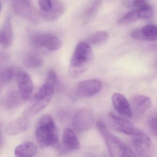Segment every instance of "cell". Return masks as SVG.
I'll use <instances>...</instances> for the list:
<instances>
[{"mask_svg":"<svg viewBox=\"0 0 157 157\" xmlns=\"http://www.w3.org/2000/svg\"><path fill=\"white\" fill-rule=\"evenodd\" d=\"M96 127L106 144L109 154L112 157H136L137 155L124 141L114 135L102 120L96 122Z\"/></svg>","mask_w":157,"mask_h":157,"instance_id":"1","label":"cell"},{"mask_svg":"<svg viewBox=\"0 0 157 157\" xmlns=\"http://www.w3.org/2000/svg\"><path fill=\"white\" fill-rule=\"evenodd\" d=\"M92 59L90 46L85 42L78 44L71 59L69 67L71 75L77 78L84 73L90 67Z\"/></svg>","mask_w":157,"mask_h":157,"instance_id":"2","label":"cell"},{"mask_svg":"<svg viewBox=\"0 0 157 157\" xmlns=\"http://www.w3.org/2000/svg\"><path fill=\"white\" fill-rule=\"evenodd\" d=\"M36 140L43 147L56 146L58 143L57 130L53 118L49 115L43 116L36 130Z\"/></svg>","mask_w":157,"mask_h":157,"instance_id":"3","label":"cell"},{"mask_svg":"<svg viewBox=\"0 0 157 157\" xmlns=\"http://www.w3.org/2000/svg\"><path fill=\"white\" fill-rule=\"evenodd\" d=\"M132 136V144L136 153L142 157L151 156L153 147L150 138L145 132L138 129Z\"/></svg>","mask_w":157,"mask_h":157,"instance_id":"4","label":"cell"},{"mask_svg":"<svg viewBox=\"0 0 157 157\" xmlns=\"http://www.w3.org/2000/svg\"><path fill=\"white\" fill-rule=\"evenodd\" d=\"M32 44L35 47L43 48L50 51H56L61 48L62 41L54 35L40 33L34 35L31 38Z\"/></svg>","mask_w":157,"mask_h":157,"instance_id":"5","label":"cell"},{"mask_svg":"<svg viewBox=\"0 0 157 157\" xmlns=\"http://www.w3.org/2000/svg\"><path fill=\"white\" fill-rule=\"evenodd\" d=\"M94 117L93 113L88 109H81L77 112L72 120V126L79 133L85 132L94 124Z\"/></svg>","mask_w":157,"mask_h":157,"instance_id":"6","label":"cell"},{"mask_svg":"<svg viewBox=\"0 0 157 157\" xmlns=\"http://www.w3.org/2000/svg\"><path fill=\"white\" fill-rule=\"evenodd\" d=\"M108 120L112 129L126 135L133 136L138 129L129 121L119 117L113 113H109Z\"/></svg>","mask_w":157,"mask_h":157,"instance_id":"7","label":"cell"},{"mask_svg":"<svg viewBox=\"0 0 157 157\" xmlns=\"http://www.w3.org/2000/svg\"><path fill=\"white\" fill-rule=\"evenodd\" d=\"M17 82L22 99L29 101L33 90V83L31 76L25 71H19L17 74Z\"/></svg>","mask_w":157,"mask_h":157,"instance_id":"8","label":"cell"},{"mask_svg":"<svg viewBox=\"0 0 157 157\" xmlns=\"http://www.w3.org/2000/svg\"><path fill=\"white\" fill-rule=\"evenodd\" d=\"M101 83L97 79H89L80 82L77 86V92L81 96L91 97L101 89Z\"/></svg>","mask_w":157,"mask_h":157,"instance_id":"9","label":"cell"},{"mask_svg":"<svg viewBox=\"0 0 157 157\" xmlns=\"http://www.w3.org/2000/svg\"><path fill=\"white\" fill-rule=\"evenodd\" d=\"M112 101L114 108L118 113L128 118L133 117L130 103L123 94L119 93L113 94Z\"/></svg>","mask_w":157,"mask_h":157,"instance_id":"10","label":"cell"},{"mask_svg":"<svg viewBox=\"0 0 157 157\" xmlns=\"http://www.w3.org/2000/svg\"><path fill=\"white\" fill-rule=\"evenodd\" d=\"M56 75L53 70L48 72L44 83L41 87L34 98L44 99L48 97H53L56 82Z\"/></svg>","mask_w":157,"mask_h":157,"instance_id":"11","label":"cell"},{"mask_svg":"<svg viewBox=\"0 0 157 157\" xmlns=\"http://www.w3.org/2000/svg\"><path fill=\"white\" fill-rule=\"evenodd\" d=\"M130 104L133 114L139 117L143 116L150 108L151 101L147 96L137 95L132 98Z\"/></svg>","mask_w":157,"mask_h":157,"instance_id":"12","label":"cell"},{"mask_svg":"<svg viewBox=\"0 0 157 157\" xmlns=\"http://www.w3.org/2000/svg\"><path fill=\"white\" fill-rule=\"evenodd\" d=\"M131 36L136 40L155 41L157 39V29L154 25H148L141 29H136L131 33Z\"/></svg>","mask_w":157,"mask_h":157,"instance_id":"13","label":"cell"},{"mask_svg":"<svg viewBox=\"0 0 157 157\" xmlns=\"http://www.w3.org/2000/svg\"><path fill=\"white\" fill-rule=\"evenodd\" d=\"M30 124L29 118L23 116L12 120L7 124L6 128V133L10 136L19 135L27 130Z\"/></svg>","mask_w":157,"mask_h":157,"instance_id":"14","label":"cell"},{"mask_svg":"<svg viewBox=\"0 0 157 157\" xmlns=\"http://www.w3.org/2000/svg\"><path fill=\"white\" fill-rule=\"evenodd\" d=\"M12 6L14 12L19 16L33 19L35 13L32 0H12Z\"/></svg>","mask_w":157,"mask_h":157,"instance_id":"15","label":"cell"},{"mask_svg":"<svg viewBox=\"0 0 157 157\" xmlns=\"http://www.w3.org/2000/svg\"><path fill=\"white\" fill-rule=\"evenodd\" d=\"M14 40L11 20L8 17L0 28V45L5 48L10 46Z\"/></svg>","mask_w":157,"mask_h":157,"instance_id":"16","label":"cell"},{"mask_svg":"<svg viewBox=\"0 0 157 157\" xmlns=\"http://www.w3.org/2000/svg\"><path fill=\"white\" fill-rule=\"evenodd\" d=\"M52 98L53 97H48L44 99L34 98V101H32L24 111V116L29 118L39 113L49 104Z\"/></svg>","mask_w":157,"mask_h":157,"instance_id":"17","label":"cell"},{"mask_svg":"<svg viewBox=\"0 0 157 157\" xmlns=\"http://www.w3.org/2000/svg\"><path fill=\"white\" fill-rule=\"evenodd\" d=\"M62 142L66 148L70 150H78L80 147V144L73 129L66 128L64 130L62 137Z\"/></svg>","mask_w":157,"mask_h":157,"instance_id":"18","label":"cell"},{"mask_svg":"<svg viewBox=\"0 0 157 157\" xmlns=\"http://www.w3.org/2000/svg\"><path fill=\"white\" fill-rule=\"evenodd\" d=\"M53 6L49 11L40 13L43 18L48 21H54L60 17L65 11L64 4L59 0H52Z\"/></svg>","mask_w":157,"mask_h":157,"instance_id":"19","label":"cell"},{"mask_svg":"<svg viewBox=\"0 0 157 157\" xmlns=\"http://www.w3.org/2000/svg\"><path fill=\"white\" fill-rule=\"evenodd\" d=\"M37 147L34 143L27 141L15 148L14 154L17 157H33L36 153Z\"/></svg>","mask_w":157,"mask_h":157,"instance_id":"20","label":"cell"},{"mask_svg":"<svg viewBox=\"0 0 157 157\" xmlns=\"http://www.w3.org/2000/svg\"><path fill=\"white\" fill-rule=\"evenodd\" d=\"M44 60L39 54L36 52H30L25 55L24 59V66L28 68L35 69L41 67Z\"/></svg>","mask_w":157,"mask_h":157,"instance_id":"21","label":"cell"},{"mask_svg":"<svg viewBox=\"0 0 157 157\" xmlns=\"http://www.w3.org/2000/svg\"><path fill=\"white\" fill-rule=\"evenodd\" d=\"M108 33L104 31L97 32L89 36L86 39L85 43L89 45H95L105 42L108 39Z\"/></svg>","mask_w":157,"mask_h":157,"instance_id":"22","label":"cell"},{"mask_svg":"<svg viewBox=\"0 0 157 157\" xmlns=\"http://www.w3.org/2000/svg\"><path fill=\"white\" fill-rule=\"evenodd\" d=\"M139 19L137 10H133L125 14L119 20L118 23L123 25H126L135 22Z\"/></svg>","mask_w":157,"mask_h":157,"instance_id":"23","label":"cell"},{"mask_svg":"<svg viewBox=\"0 0 157 157\" xmlns=\"http://www.w3.org/2000/svg\"><path fill=\"white\" fill-rule=\"evenodd\" d=\"M15 69L11 67L3 68L0 71V80L3 82H9L13 78Z\"/></svg>","mask_w":157,"mask_h":157,"instance_id":"24","label":"cell"},{"mask_svg":"<svg viewBox=\"0 0 157 157\" xmlns=\"http://www.w3.org/2000/svg\"><path fill=\"white\" fill-rule=\"evenodd\" d=\"M101 0H94L92 2L85 12V17L86 20L90 19L95 14L101 5Z\"/></svg>","mask_w":157,"mask_h":157,"instance_id":"25","label":"cell"},{"mask_svg":"<svg viewBox=\"0 0 157 157\" xmlns=\"http://www.w3.org/2000/svg\"><path fill=\"white\" fill-rule=\"evenodd\" d=\"M38 4L41 9V12L49 11L53 6L52 0H37Z\"/></svg>","mask_w":157,"mask_h":157,"instance_id":"26","label":"cell"},{"mask_svg":"<svg viewBox=\"0 0 157 157\" xmlns=\"http://www.w3.org/2000/svg\"><path fill=\"white\" fill-rule=\"evenodd\" d=\"M138 12L139 18L141 19H147L150 18L153 15V10L152 7L150 6L148 8L141 10H137Z\"/></svg>","mask_w":157,"mask_h":157,"instance_id":"27","label":"cell"},{"mask_svg":"<svg viewBox=\"0 0 157 157\" xmlns=\"http://www.w3.org/2000/svg\"><path fill=\"white\" fill-rule=\"evenodd\" d=\"M157 116H153L148 120V125L151 134L153 136H157Z\"/></svg>","mask_w":157,"mask_h":157,"instance_id":"28","label":"cell"},{"mask_svg":"<svg viewBox=\"0 0 157 157\" xmlns=\"http://www.w3.org/2000/svg\"><path fill=\"white\" fill-rule=\"evenodd\" d=\"M19 101H20V96H19V94H16V93H12L7 102L8 106L10 107L14 106L18 104Z\"/></svg>","mask_w":157,"mask_h":157,"instance_id":"29","label":"cell"},{"mask_svg":"<svg viewBox=\"0 0 157 157\" xmlns=\"http://www.w3.org/2000/svg\"><path fill=\"white\" fill-rule=\"evenodd\" d=\"M133 5L137 10H144L150 6L143 0H135L133 2Z\"/></svg>","mask_w":157,"mask_h":157,"instance_id":"30","label":"cell"},{"mask_svg":"<svg viewBox=\"0 0 157 157\" xmlns=\"http://www.w3.org/2000/svg\"><path fill=\"white\" fill-rule=\"evenodd\" d=\"M2 136L1 133L0 131V147L2 145Z\"/></svg>","mask_w":157,"mask_h":157,"instance_id":"31","label":"cell"},{"mask_svg":"<svg viewBox=\"0 0 157 157\" xmlns=\"http://www.w3.org/2000/svg\"><path fill=\"white\" fill-rule=\"evenodd\" d=\"M1 4L0 3V13H1Z\"/></svg>","mask_w":157,"mask_h":157,"instance_id":"32","label":"cell"}]
</instances>
